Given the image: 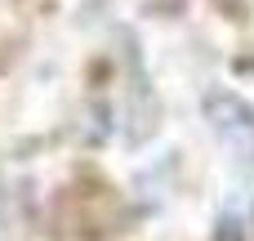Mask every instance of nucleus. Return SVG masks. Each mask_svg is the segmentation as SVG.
I'll list each match as a JSON object with an SVG mask.
<instances>
[{
	"instance_id": "nucleus-3",
	"label": "nucleus",
	"mask_w": 254,
	"mask_h": 241,
	"mask_svg": "<svg viewBox=\"0 0 254 241\" xmlns=\"http://www.w3.org/2000/svg\"><path fill=\"white\" fill-rule=\"evenodd\" d=\"M0 201H4V179H0Z\"/></svg>"
},
{
	"instance_id": "nucleus-2",
	"label": "nucleus",
	"mask_w": 254,
	"mask_h": 241,
	"mask_svg": "<svg viewBox=\"0 0 254 241\" xmlns=\"http://www.w3.org/2000/svg\"><path fill=\"white\" fill-rule=\"evenodd\" d=\"M214 241H246V237H241V224H237V215H219Z\"/></svg>"
},
{
	"instance_id": "nucleus-1",
	"label": "nucleus",
	"mask_w": 254,
	"mask_h": 241,
	"mask_svg": "<svg viewBox=\"0 0 254 241\" xmlns=\"http://www.w3.org/2000/svg\"><path fill=\"white\" fill-rule=\"evenodd\" d=\"M201 107H205V121L214 125V134H223L246 161H254V103L250 98H241L228 85H214V89H205Z\"/></svg>"
}]
</instances>
